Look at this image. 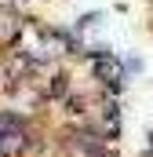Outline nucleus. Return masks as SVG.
I'll return each instance as SVG.
<instances>
[{"label": "nucleus", "instance_id": "obj_1", "mask_svg": "<svg viewBox=\"0 0 153 157\" xmlns=\"http://www.w3.org/2000/svg\"><path fill=\"white\" fill-rule=\"evenodd\" d=\"M150 154H153V132H150Z\"/></svg>", "mask_w": 153, "mask_h": 157}]
</instances>
